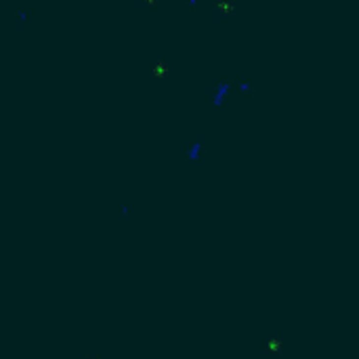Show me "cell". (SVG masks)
I'll use <instances>...</instances> for the list:
<instances>
[{
  "mask_svg": "<svg viewBox=\"0 0 359 359\" xmlns=\"http://www.w3.org/2000/svg\"><path fill=\"white\" fill-rule=\"evenodd\" d=\"M252 87V80L250 78H246V80H239V90H248Z\"/></svg>",
  "mask_w": 359,
  "mask_h": 359,
  "instance_id": "6da1fadb",
  "label": "cell"
}]
</instances>
